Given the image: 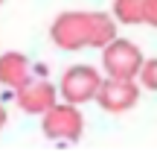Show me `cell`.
<instances>
[{
	"instance_id": "277c9868",
	"label": "cell",
	"mask_w": 157,
	"mask_h": 155,
	"mask_svg": "<svg viewBox=\"0 0 157 155\" xmlns=\"http://www.w3.org/2000/svg\"><path fill=\"white\" fill-rule=\"evenodd\" d=\"M99 85H102V73L96 67H90V64H73L61 76V97H64V103L84 105L90 100H96Z\"/></svg>"
},
{
	"instance_id": "8fae6325",
	"label": "cell",
	"mask_w": 157,
	"mask_h": 155,
	"mask_svg": "<svg viewBox=\"0 0 157 155\" xmlns=\"http://www.w3.org/2000/svg\"><path fill=\"white\" fill-rule=\"evenodd\" d=\"M3 126H6V108L0 105V129H3Z\"/></svg>"
},
{
	"instance_id": "6da1fadb",
	"label": "cell",
	"mask_w": 157,
	"mask_h": 155,
	"mask_svg": "<svg viewBox=\"0 0 157 155\" xmlns=\"http://www.w3.org/2000/svg\"><path fill=\"white\" fill-rule=\"evenodd\" d=\"M50 38L61 50H102L117 38V18L108 12H61L50 27Z\"/></svg>"
},
{
	"instance_id": "30bf717a",
	"label": "cell",
	"mask_w": 157,
	"mask_h": 155,
	"mask_svg": "<svg viewBox=\"0 0 157 155\" xmlns=\"http://www.w3.org/2000/svg\"><path fill=\"white\" fill-rule=\"evenodd\" d=\"M143 23L157 29V0H146V15H143Z\"/></svg>"
},
{
	"instance_id": "8992f818",
	"label": "cell",
	"mask_w": 157,
	"mask_h": 155,
	"mask_svg": "<svg viewBox=\"0 0 157 155\" xmlns=\"http://www.w3.org/2000/svg\"><path fill=\"white\" fill-rule=\"evenodd\" d=\"M17 105H21L26 114H44L56 105V85L47 79H32L29 76L21 88L15 91Z\"/></svg>"
},
{
	"instance_id": "7c38bea8",
	"label": "cell",
	"mask_w": 157,
	"mask_h": 155,
	"mask_svg": "<svg viewBox=\"0 0 157 155\" xmlns=\"http://www.w3.org/2000/svg\"><path fill=\"white\" fill-rule=\"evenodd\" d=\"M0 3H3V0H0Z\"/></svg>"
},
{
	"instance_id": "9c48e42d",
	"label": "cell",
	"mask_w": 157,
	"mask_h": 155,
	"mask_svg": "<svg viewBox=\"0 0 157 155\" xmlns=\"http://www.w3.org/2000/svg\"><path fill=\"white\" fill-rule=\"evenodd\" d=\"M137 82H140L143 88H148V91H157V56L143 62L140 73H137Z\"/></svg>"
},
{
	"instance_id": "3957f363",
	"label": "cell",
	"mask_w": 157,
	"mask_h": 155,
	"mask_svg": "<svg viewBox=\"0 0 157 155\" xmlns=\"http://www.w3.org/2000/svg\"><path fill=\"white\" fill-rule=\"evenodd\" d=\"M44 120H41V129L50 141H61V144H76L84 132V117L78 111V105L64 103V105H52L50 111H44Z\"/></svg>"
},
{
	"instance_id": "ba28073f",
	"label": "cell",
	"mask_w": 157,
	"mask_h": 155,
	"mask_svg": "<svg viewBox=\"0 0 157 155\" xmlns=\"http://www.w3.org/2000/svg\"><path fill=\"white\" fill-rule=\"evenodd\" d=\"M143 15H146V0H113V18H117V23L137 27V23H143Z\"/></svg>"
},
{
	"instance_id": "7a4b0ae2",
	"label": "cell",
	"mask_w": 157,
	"mask_h": 155,
	"mask_svg": "<svg viewBox=\"0 0 157 155\" xmlns=\"http://www.w3.org/2000/svg\"><path fill=\"white\" fill-rule=\"evenodd\" d=\"M143 62V50L128 38H113L111 44L102 47V67L108 76H119V79H137Z\"/></svg>"
},
{
	"instance_id": "52a82bcc",
	"label": "cell",
	"mask_w": 157,
	"mask_h": 155,
	"mask_svg": "<svg viewBox=\"0 0 157 155\" xmlns=\"http://www.w3.org/2000/svg\"><path fill=\"white\" fill-rule=\"evenodd\" d=\"M29 79V62H26V56L23 53H3L0 56V85H6V88H21L23 82Z\"/></svg>"
},
{
	"instance_id": "5b68a950",
	"label": "cell",
	"mask_w": 157,
	"mask_h": 155,
	"mask_svg": "<svg viewBox=\"0 0 157 155\" xmlns=\"http://www.w3.org/2000/svg\"><path fill=\"white\" fill-rule=\"evenodd\" d=\"M140 100V82L137 79H119V76H105L96 94V103L111 114L131 111Z\"/></svg>"
}]
</instances>
